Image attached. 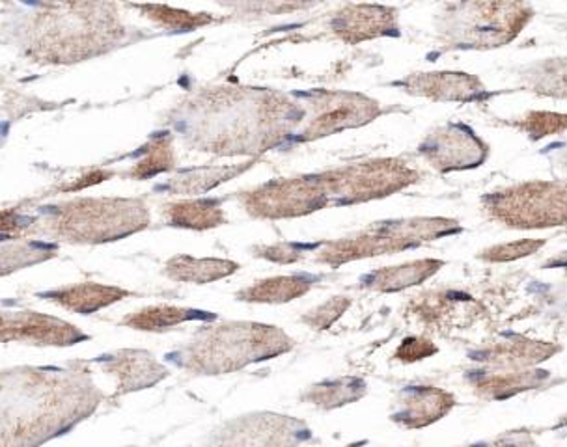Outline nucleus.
I'll list each match as a JSON object with an SVG mask.
<instances>
[{
    "label": "nucleus",
    "mask_w": 567,
    "mask_h": 447,
    "mask_svg": "<svg viewBox=\"0 0 567 447\" xmlns=\"http://www.w3.org/2000/svg\"><path fill=\"white\" fill-rule=\"evenodd\" d=\"M193 319H213V315L198 310H187V308L150 306L122 319V324L133 330H144V332H163Z\"/></svg>",
    "instance_id": "nucleus-9"
},
{
    "label": "nucleus",
    "mask_w": 567,
    "mask_h": 447,
    "mask_svg": "<svg viewBox=\"0 0 567 447\" xmlns=\"http://www.w3.org/2000/svg\"><path fill=\"white\" fill-rule=\"evenodd\" d=\"M349 447H359V444H354V446H349Z\"/></svg>",
    "instance_id": "nucleus-20"
},
{
    "label": "nucleus",
    "mask_w": 567,
    "mask_h": 447,
    "mask_svg": "<svg viewBox=\"0 0 567 447\" xmlns=\"http://www.w3.org/2000/svg\"><path fill=\"white\" fill-rule=\"evenodd\" d=\"M133 8L146 13L150 19H154L157 23L172 27V29L190 30L212 21V18H207V15H193V13L179 12V10H172V8L166 7H148V4H144V7Z\"/></svg>",
    "instance_id": "nucleus-17"
},
{
    "label": "nucleus",
    "mask_w": 567,
    "mask_h": 447,
    "mask_svg": "<svg viewBox=\"0 0 567 447\" xmlns=\"http://www.w3.org/2000/svg\"><path fill=\"white\" fill-rule=\"evenodd\" d=\"M310 288V282L302 278H275L256 285V288L245 289L239 297L243 301L256 302H282L291 301L297 294H302Z\"/></svg>",
    "instance_id": "nucleus-12"
},
{
    "label": "nucleus",
    "mask_w": 567,
    "mask_h": 447,
    "mask_svg": "<svg viewBox=\"0 0 567 447\" xmlns=\"http://www.w3.org/2000/svg\"><path fill=\"white\" fill-rule=\"evenodd\" d=\"M103 367L118 378V394L150 388L166 377V370L144 351H118L103 360Z\"/></svg>",
    "instance_id": "nucleus-6"
},
{
    "label": "nucleus",
    "mask_w": 567,
    "mask_h": 447,
    "mask_svg": "<svg viewBox=\"0 0 567 447\" xmlns=\"http://www.w3.org/2000/svg\"><path fill=\"white\" fill-rule=\"evenodd\" d=\"M282 343H286V337L272 326L223 324L219 329L204 330L196 335L185 351L184 365L206 375L230 373L250 362L280 353Z\"/></svg>",
    "instance_id": "nucleus-4"
},
{
    "label": "nucleus",
    "mask_w": 567,
    "mask_h": 447,
    "mask_svg": "<svg viewBox=\"0 0 567 447\" xmlns=\"http://www.w3.org/2000/svg\"><path fill=\"white\" fill-rule=\"evenodd\" d=\"M113 171L109 170H92L86 176L81 177L78 183H73V185H64V187H60L62 193H73V190L86 189V187H92V185H97V183L105 181L109 177H113Z\"/></svg>",
    "instance_id": "nucleus-19"
},
{
    "label": "nucleus",
    "mask_w": 567,
    "mask_h": 447,
    "mask_svg": "<svg viewBox=\"0 0 567 447\" xmlns=\"http://www.w3.org/2000/svg\"><path fill=\"white\" fill-rule=\"evenodd\" d=\"M237 170L231 168H213V170L206 171H189L185 176L177 177L174 185H171V189L177 190V193H204V190L212 189L215 185H219L220 181H226L228 177L234 176Z\"/></svg>",
    "instance_id": "nucleus-16"
},
{
    "label": "nucleus",
    "mask_w": 567,
    "mask_h": 447,
    "mask_svg": "<svg viewBox=\"0 0 567 447\" xmlns=\"http://www.w3.org/2000/svg\"><path fill=\"white\" fill-rule=\"evenodd\" d=\"M237 271L236 263L225 259H195L177 256L166 263V274L177 282L207 283L230 277Z\"/></svg>",
    "instance_id": "nucleus-8"
},
{
    "label": "nucleus",
    "mask_w": 567,
    "mask_h": 447,
    "mask_svg": "<svg viewBox=\"0 0 567 447\" xmlns=\"http://www.w3.org/2000/svg\"><path fill=\"white\" fill-rule=\"evenodd\" d=\"M146 159L136 163L130 170V177L135 179H148V177L166 171L174 165V155H172L171 146L166 138L154 142L146 146Z\"/></svg>",
    "instance_id": "nucleus-15"
},
{
    "label": "nucleus",
    "mask_w": 567,
    "mask_h": 447,
    "mask_svg": "<svg viewBox=\"0 0 567 447\" xmlns=\"http://www.w3.org/2000/svg\"><path fill=\"white\" fill-rule=\"evenodd\" d=\"M435 267H441V263L420 261V263H413V266L398 267L394 271L378 272V274H373L372 282H378L379 288L386 289V291H396V289L422 282L432 272L437 271Z\"/></svg>",
    "instance_id": "nucleus-14"
},
{
    "label": "nucleus",
    "mask_w": 567,
    "mask_h": 447,
    "mask_svg": "<svg viewBox=\"0 0 567 447\" xmlns=\"http://www.w3.org/2000/svg\"><path fill=\"white\" fill-rule=\"evenodd\" d=\"M89 340L78 326L35 312H0V343L70 347Z\"/></svg>",
    "instance_id": "nucleus-5"
},
{
    "label": "nucleus",
    "mask_w": 567,
    "mask_h": 447,
    "mask_svg": "<svg viewBox=\"0 0 567 447\" xmlns=\"http://www.w3.org/2000/svg\"><path fill=\"white\" fill-rule=\"evenodd\" d=\"M51 258H54V247L42 245V242H27V245L0 250V277L34 263H42Z\"/></svg>",
    "instance_id": "nucleus-13"
},
{
    "label": "nucleus",
    "mask_w": 567,
    "mask_h": 447,
    "mask_svg": "<svg viewBox=\"0 0 567 447\" xmlns=\"http://www.w3.org/2000/svg\"><path fill=\"white\" fill-rule=\"evenodd\" d=\"M172 226H182L190 230H207L225 222L223 211L215 201H184L166 207Z\"/></svg>",
    "instance_id": "nucleus-11"
},
{
    "label": "nucleus",
    "mask_w": 567,
    "mask_h": 447,
    "mask_svg": "<svg viewBox=\"0 0 567 447\" xmlns=\"http://www.w3.org/2000/svg\"><path fill=\"white\" fill-rule=\"evenodd\" d=\"M124 35L114 4H42L27 23L24 51L35 62L75 64L109 53Z\"/></svg>",
    "instance_id": "nucleus-2"
},
{
    "label": "nucleus",
    "mask_w": 567,
    "mask_h": 447,
    "mask_svg": "<svg viewBox=\"0 0 567 447\" xmlns=\"http://www.w3.org/2000/svg\"><path fill=\"white\" fill-rule=\"evenodd\" d=\"M130 291L116 288V285H103V283H78V285H65V288L53 289L42 294L45 301L54 302L64 310L81 315H92L103 308L120 302L130 297Z\"/></svg>",
    "instance_id": "nucleus-7"
},
{
    "label": "nucleus",
    "mask_w": 567,
    "mask_h": 447,
    "mask_svg": "<svg viewBox=\"0 0 567 447\" xmlns=\"http://www.w3.org/2000/svg\"><path fill=\"white\" fill-rule=\"evenodd\" d=\"M452 406V397L437 389H414L413 397L408 401V410L398 414V422L408 427H422L441 418Z\"/></svg>",
    "instance_id": "nucleus-10"
},
{
    "label": "nucleus",
    "mask_w": 567,
    "mask_h": 447,
    "mask_svg": "<svg viewBox=\"0 0 567 447\" xmlns=\"http://www.w3.org/2000/svg\"><path fill=\"white\" fill-rule=\"evenodd\" d=\"M148 222V209L141 200L83 198L56 207L48 230L64 241L97 245L133 236Z\"/></svg>",
    "instance_id": "nucleus-3"
},
{
    "label": "nucleus",
    "mask_w": 567,
    "mask_h": 447,
    "mask_svg": "<svg viewBox=\"0 0 567 447\" xmlns=\"http://www.w3.org/2000/svg\"><path fill=\"white\" fill-rule=\"evenodd\" d=\"M506 447H520V446H506Z\"/></svg>",
    "instance_id": "nucleus-21"
},
{
    "label": "nucleus",
    "mask_w": 567,
    "mask_h": 447,
    "mask_svg": "<svg viewBox=\"0 0 567 447\" xmlns=\"http://www.w3.org/2000/svg\"><path fill=\"white\" fill-rule=\"evenodd\" d=\"M101 392L81 373H0V447H35L70 429L100 405Z\"/></svg>",
    "instance_id": "nucleus-1"
},
{
    "label": "nucleus",
    "mask_w": 567,
    "mask_h": 447,
    "mask_svg": "<svg viewBox=\"0 0 567 447\" xmlns=\"http://www.w3.org/2000/svg\"><path fill=\"white\" fill-rule=\"evenodd\" d=\"M542 247V242H515V245H508V247H498L495 250H491L489 258L495 261H506V259L520 258V256H528V253L538 250Z\"/></svg>",
    "instance_id": "nucleus-18"
}]
</instances>
